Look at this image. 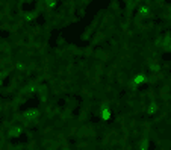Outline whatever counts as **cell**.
<instances>
[{
    "instance_id": "cell-1",
    "label": "cell",
    "mask_w": 171,
    "mask_h": 150,
    "mask_svg": "<svg viewBox=\"0 0 171 150\" xmlns=\"http://www.w3.org/2000/svg\"><path fill=\"white\" fill-rule=\"evenodd\" d=\"M148 79H150V75H148V73H146V71H138V73L133 75L132 82H133V85H136V87H142V85H146L147 82H148Z\"/></svg>"
},
{
    "instance_id": "cell-4",
    "label": "cell",
    "mask_w": 171,
    "mask_h": 150,
    "mask_svg": "<svg viewBox=\"0 0 171 150\" xmlns=\"http://www.w3.org/2000/svg\"><path fill=\"white\" fill-rule=\"evenodd\" d=\"M2 85H3V79H0V87H2Z\"/></svg>"
},
{
    "instance_id": "cell-3",
    "label": "cell",
    "mask_w": 171,
    "mask_h": 150,
    "mask_svg": "<svg viewBox=\"0 0 171 150\" xmlns=\"http://www.w3.org/2000/svg\"><path fill=\"white\" fill-rule=\"evenodd\" d=\"M151 12H153V11H151V8H150L148 5H146V3L139 5V6H138V9H136V14H138L139 17H144V18H146V17H150V15H151Z\"/></svg>"
},
{
    "instance_id": "cell-2",
    "label": "cell",
    "mask_w": 171,
    "mask_h": 150,
    "mask_svg": "<svg viewBox=\"0 0 171 150\" xmlns=\"http://www.w3.org/2000/svg\"><path fill=\"white\" fill-rule=\"evenodd\" d=\"M146 114L148 117H158V114H159V103L156 100H150L146 105Z\"/></svg>"
}]
</instances>
